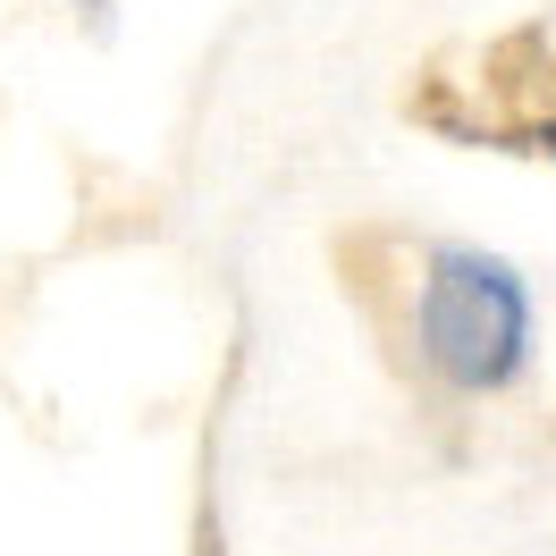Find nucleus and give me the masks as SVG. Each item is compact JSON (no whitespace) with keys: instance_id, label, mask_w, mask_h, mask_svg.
Here are the masks:
<instances>
[{"instance_id":"1","label":"nucleus","mask_w":556,"mask_h":556,"mask_svg":"<svg viewBox=\"0 0 556 556\" xmlns=\"http://www.w3.org/2000/svg\"><path fill=\"white\" fill-rule=\"evenodd\" d=\"M421 354L455 388H506L522 371V354H531V295H522V278L497 253H481V244L430 253V278H421Z\"/></svg>"},{"instance_id":"2","label":"nucleus","mask_w":556,"mask_h":556,"mask_svg":"<svg viewBox=\"0 0 556 556\" xmlns=\"http://www.w3.org/2000/svg\"><path fill=\"white\" fill-rule=\"evenodd\" d=\"M548 143H556V136H548Z\"/></svg>"}]
</instances>
